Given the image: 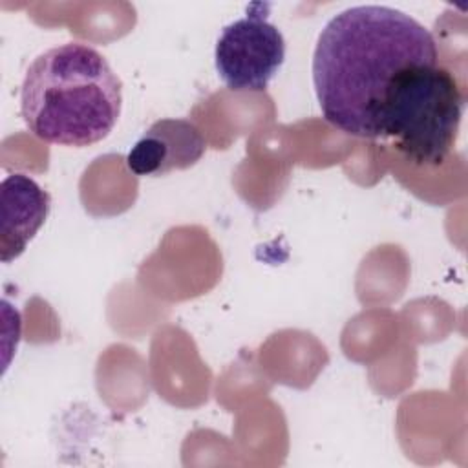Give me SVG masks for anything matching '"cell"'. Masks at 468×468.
<instances>
[{
  "mask_svg": "<svg viewBox=\"0 0 468 468\" xmlns=\"http://www.w3.org/2000/svg\"><path fill=\"white\" fill-rule=\"evenodd\" d=\"M122 86L108 60L91 46L68 42L40 53L20 88V112L40 141L88 146L117 124Z\"/></svg>",
  "mask_w": 468,
  "mask_h": 468,
  "instance_id": "7a4b0ae2",
  "label": "cell"
},
{
  "mask_svg": "<svg viewBox=\"0 0 468 468\" xmlns=\"http://www.w3.org/2000/svg\"><path fill=\"white\" fill-rule=\"evenodd\" d=\"M0 260L18 258L49 214V194L26 174H9L0 186Z\"/></svg>",
  "mask_w": 468,
  "mask_h": 468,
  "instance_id": "8992f818",
  "label": "cell"
},
{
  "mask_svg": "<svg viewBox=\"0 0 468 468\" xmlns=\"http://www.w3.org/2000/svg\"><path fill=\"white\" fill-rule=\"evenodd\" d=\"M265 4L225 26L214 49L216 71L234 91H263L285 60L282 31L269 22Z\"/></svg>",
  "mask_w": 468,
  "mask_h": 468,
  "instance_id": "277c9868",
  "label": "cell"
},
{
  "mask_svg": "<svg viewBox=\"0 0 468 468\" xmlns=\"http://www.w3.org/2000/svg\"><path fill=\"white\" fill-rule=\"evenodd\" d=\"M207 141L188 119L155 121L130 148L126 166L141 177H159L194 166L205 154Z\"/></svg>",
  "mask_w": 468,
  "mask_h": 468,
  "instance_id": "5b68a950",
  "label": "cell"
},
{
  "mask_svg": "<svg viewBox=\"0 0 468 468\" xmlns=\"http://www.w3.org/2000/svg\"><path fill=\"white\" fill-rule=\"evenodd\" d=\"M439 62L433 35L388 5H355L322 29L313 55V82L322 115L335 128L380 139L382 115L402 77Z\"/></svg>",
  "mask_w": 468,
  "mask_h": 468,
  "instance_id": "6da1fadb",
  "label": "cell"
},
{
  "mask_svg": "<svg viewBox=\"0 0 468 468\" xmlns=\"http://www.w3.org/2000/svg\"><path fill=\"white\" fill-rule=\"evenodd\" d=\"M464 112V95L452 71L439 62L410 69L384 115L380 139L388 137L417 165H439L452 152Z\"/></svg>",
  "mask_w": 468,
  "mask_h": 468,
  "instance_id": "3957f363",
  "label": "cell"
}]
</instances>
